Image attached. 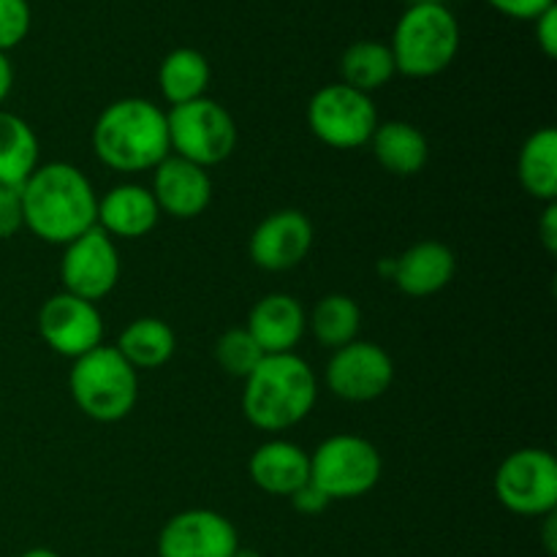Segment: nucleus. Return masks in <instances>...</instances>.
<instances>
[{"instance_id":"nucleus-35","label":"nucleus","mask_w":557,"mask_h":557,"mask_svg":"<svg viewBox=\"0 0 557 557\" xmlns=\"http://www.w3.org/2000/svg\"><path fill=\"white\" fill-rule=\"evenodd\" d=\"M544 520H547V525H544V544H547V553L549 555H555L557 553V531H555V515H547L544 517Z\"/></svg>"},{"instance_id":"nucleus-36","label":"nucleus","mask_w":557,"mask_h":557,"mask_svg":"<svg viewBox=\"0 0 557 557\" xmlns=\"http://www.w3.org/2000/svg\"><path fill=\"white\" fill-rule=\"evenodd\" d=\"M20 557H60V555L49 547H33V549H27V553H22Z\"/></svg>"},{"instance_id":"nucleus-37","label":"nucleus","mask_w":557,"mask_h":557,"mask_svg":"<svg viewBox=\"0 0 557 557\" xmlns=\"http://www.w3.org/2000/svg\"><path fill=\"white\" fill-rule=\"evenodd\" d=\"M232 557H264L261 553H256V549H248V547H237V553Z\"/></svg>"},{"instance_id":"nucleus-3","label":"nucleus","mask_w":557,"mask_h":557,"mask_svg":"<svg viewBox=\"0 0 557 557\" xmlns=\"http://www.w3.org/2000/svg\"><path fill=\"white\" fill-rule=\"evenodd\" d=\"M319 381L313 368L297 354H270L245 379L243 413L264 433L297 428L313 411Z\"/></svg>"},{"instance_id":"nucleus-28","label":"nucleus","mask_w":557,"mask_h":557,"mask_svg":"<svg viewBox=\"0 0 557 557\" xmlns=\"http://www.w3.org/2000/svg\"><path fill=\"white\" fill-rule=\"evenodd\" d=\"M33 25V11L27 0H0V52L20 47Z\"/></svg>"},{"instance_id":"nucleus-15","label":"nucleus","mask_w":557,"mask_h":557,"mask_svg":"<svg viewBox=\"0 0 557 557\" xmlns=\"http://www.w3.org/2000/svg\"><path fill=\"white\" fill-rule=\"evenodd\" d=\"M152 196L158 210L177 221L199 218L212 201L210 172L180 156H166L152 169Z\"/></svg>"},{"instance_id":"nucleus-23","label":"nucleus","mask_w":557,"mask_h":557,"mask_svg":"<svg viewBox=\"0 0 557 557\" xmlns=\"http://www.w3.org/2000/svg\"><path fill=\"white\" fill-rule=\"evenodd\" d=\"M38 136L20 114L0 109V185L22 188L38 169Z\"/></svg>"},{"instance_id":"nucleus-7","label":"nucleus","mask_w":557,"mask_h":557,"mask_svg":"<svg viewBox=\"0 0 557 557\" xmlns=\"http://www.w3.org/2000/svg\"><path fill=\"white\" fill-rule=\"evenodd\" d=\"M166 125L172 156L201 169L218 166L237 150V123L232 112L207 96L169 109Z\"/></svg>"},{"instance_id":"nucleus-25","label":"nucleus","mask_w":557,"mask_h":557,"mask_svg":"<svg viewBox=\"0 0 557 557\" xmlns=\"http://www.w3.org/2000/svg\"><path fill=\"white\" fill-rule=\"evenodd\" d=\"M308 326L321 346L337 351V348L359 341L357 335L359 326H362V310H359L357 299L348 297V294H326L319 299L313 313L308 315Z\"/></svg>"},{"instance_id":"nucleus-21","label":"nucleus","mask_w":557,"mask_h":557,"mask_svg":"<svg viewBox=\"0 0 557 557\" xmlns=\"http://www.w3.org/2000/svg\"><path fill=\"white\" fill-rule=\"evenodd\" d=\"M117 348L125 362L139 373V370H158L174 357L177 337L174 330L163 319L156 315H141L134 319L117 337Z\"/></svg>"},{"instance_id":"nucleus-17","label":"nucleus","mask_w":557,"mask_h":557,"mask_svg":"<svg viewBox=\"0 0 557 557\" xmlns=\"http://www.w3.org/2000/svg\"><path fill=\"white\" fill-rule=\"evenodd\" d=\"M261 351L292 354L308 330V313L292 294H267L250 308L248 326Z\"/></svg>"},{"instance_id":"nucleus-30","label":"nucleus","mask_w":557,"mask_h":557,"mask_svg":"<svg viewBox=\"0 0 557 557\" xmlns=\"http://www.w3.org/2000/svg\"><path fill=\"white\" fill-rule=\"evenodd\" d=\"M495 11H500L504 16L511 20H536L539 14H544L547 9L557 5L555 0H487Z\"/></svg>"},{"instance_id":"nucleus-32","label":"nucleus","mask_w":557,"mask_h":557,"mask_svg":"<svg viewBox=\"0 0 557 557\" xmlns=\"http://www.w3.org/2000/svg\"><path fill=\"white\" fill-rule=\"evenodd\" d=\"M536 41L542 47V52L547 58H555L557 54V5L547 9L544 14H539L536 20Z\"/></svg>"},{"instance_id":"nucleus-27","label":"nucleus","mask_w":557,"mask_h":557,"mask_svg":"<svg viewBox=\"0 0 557 557\" xmlns=\"http://www.w3.org/2000/svg\"><path fill=\"white\" fill-rule=\"evenodd\" d=\"M267 354L261 351L259 343L253 341L245 326H234V330H226L215 343V359L221 364V370L232 379H248L259 362Z\"/></svg>"},{"instance_id":"nucleus-38","label":"nucleus","mask_w":557,"mask_h":557,"mask_svg":"<svg viewBox=\"0 0 557 557\" xmlns=\"http://www.w3.org/2000/svg\"><path fill=\"white\" fill-rule=\"evenodd\" d=\"M408 5H446V0H408Z\"/></svg>"},{"instance_id":"nucleus-31","label":"nucleus","mask_w":557,"mask_h":557,"mask_svg":"<svg viewBox=\"0 0 557 557\" xmlns=\"http://www.w3.org/2000/svg\"><path fill=\"white\" fill-rule=\"evenodd\" d=\"M288 500H292V506L299 511V515H308V517L321 515V511H326V506L332 504V500L326 498V495L321 493L313 482L302 484V487H299Z\"/></svg>"},{"instance_id":"nucleus-1","label":"nucleus","mask_w":557,"mask_h":557,"mask_svg":"<svg viewBox=\"0 0 557 557\" xmlns=\"http://www.w3.org/2000/svg\"><path fill=\"white\" fill-rule=\"evenodd\" d=\"M25 228L49 245H69L96 226L98 194L74 163H38L20 188Z\"/></svg>"},{"instance_id":"nucleus-19","label":"nucleus","mask_w":557,"mask_h":557,"mask_svg":"<svg viewBox=\"0 0 557 557\" xmlns=\"http://www.w3.org/2000/svg\"><path fill=\"white\" fill-rule=\"evenodd\" d=\"M248 473L261 493L292 498L310 482V455L292 441H267L250 455Z\"/></svg>"},{"instance_id":"nucleus-26","label":"nucleus","mask_w":557,"mask_h":557,"mask_svg":"<svg viewBox=\"0 0 557 557\" xmlns=\"http://www.w3.org/2000/svg\"><path fill=\"white\" fill-rule=\"evenodd\" d=\"M395 74L397 69L389 44L357 41L341 58L343 85L354 87L359 92H368V96L373 90H381L384 85H389V79Z\"/></svg>"},{"instance_id":"nucleus-4","label":"nucleus","mask_w":557,"mask_h":557,"mask_svg":"<svg viewBox=\"0 0 557 557\" xmlns=\"http://www.w3.org/2000/svg\"><path fill=\"white\" fill-rule=\"evenodd\" d=\"M397 74L428 79L455 63L460 52V25L449 5H408L392 33Z\"/></svg>"},{"instance_id":"nucleus-11","label":"nucleus","mask_w":557,"mask_h":557,"mask_svg":"<svg viewBox=\"0 0 557 557\" xmlns=\"http://www.w3.org/2000/svg\"><path fill=\"white\" fill-rule=\"evenodd\" d=\"M326 389L348 403H370L386 395L395 381V362L381 346L354 341L337 348L324 370Z\"/></svg>"},{"instance_id":"nucleus-10","label":"nucleus","mask_w":557,"mask_h":557,"mask_svg":"<svg viewBox=\"0 0 557 557\" xmlns=\"http://www.w3.org/2000/svg\"><path fill=\"white\" fill-rule=\"evenodd\" d=\"M63 248V259H60L63 292L87 299V302H98L114 292L123 264H120L117 245L103 228H87Z\"/></svg>"},{"instance_id":"nucleus-34","label":"nucleus","mask_w":557,"mask_h":557,"mask_svg":"<svg viewBox=\"0 0 557 557\" xmlns=\"http://www.w3.org/2000/svg\"><path fill=\"white\" fill-rule=\"evenodd\" d=\"M11 87H14V65H11L9 54L0 52V107L9 98Z\"/></svg>"},{"instance_id":"nucleus-18","label":"nucleus","mask_w":557,"mask_h":557,"mask_svg":"<svg viewBox=\"0 0 557 557\" xmlns=\"http://www.w3.org/2000/svg\"><path fill=\"white\" fill-rule=\"evenodd\" d=\"M161 210L156 205V196L150 188L136 183L114 185L112 190L98 199L96 226L103 228L109 237L117 239H139L156 228Z\"/></svg>"},{"instance_id":"nucleus-13","label":"nucleus","mask_w":557,"mask_h":557,"mask_svg":"<svg viewBox=\"0 0 557 557\" xmlns=\"http://www.w3.org/2000/svg\"><path fill=\"white\" fill-rule=\"evenodd\" d=\"M237 547V528L212 509L180 511L166 520L156 542L158 557H232Z\"/></svg>"},{"instance_id":"nucleus-24","label":"nucleus","mask_w":557,"mask_h":557,"mask_svg":"<svg viewBox=\"0 0 557 557\" xmlns=\"http://www.w3.org/2000/svg\"><path fill=\"white\" fill-rule=\"evenodd\" d=\"M517 174L528 196L536 201H557V131L539 128L525 139L517 161Z\"/></svg>"},{"instance_id":"nucleus-20","label":"nucleus","mask_w":557,"mask_h":557,"mask_svg":"<svg viewBox=\"0 0 557 557\" xmlns=\"http://www.w3.org/2000/svg\"><path fill=\"white\" fill-rule=\"evenodd\" d=\"M373 147V156L381 166L395 177H413L428 166L430 145L428 136L417 125L406 120H386L379 123L368 141Z\"/></svg>"},{"instance_id":"nucleus-12","label":"nucleus","mask_w":557,"mask_h":557,"mask_svg":"<svg viewBox=\"0 0 557 557\" xmlns=\"http://www.w3.org/2000/svg\"><path fill=\"white\" fill-rule=\"evenodd\" d=\"M38 335L60 357L79 359L103 343V319L96 302L60 292L38 310Z\"/></svg>"},{"instance_id":"nucleus-8","label":"nucleus","mask_w":557,"mask_h":557,"mask_svg":"<svg viewBox=\"0 0 557 557\" xmlns=\"http://www.w3.org/2000/svg\"><path fill=\"white\" fill-rule=\"evenodd\" d=\"M308 128L326 147L357 150L368 145L373 131L379 128V109L368 92L337 82L313 92L308 103Z\"/></svg>"},{"instance_id":"nucleus-29","label":"nucleus","mask_w":557,"mask_h":557,"mask_svg":"<svg viewBox=\"0 0 557 557\" xmlns=\"http://www.w3.org/2000/svg\"><path fill=\"white\" fill-rule=\"evenodd\" d=\"M25 228V212H22L20 188L0 185V239H11Z\"/></svg>"},{"instance_id":"nucleus-33","label":"nucleus","mask_w":557,"mask_h":557,"mask_svg":"<svg viewBox=\"0 0 557 557\" xmlns=\"http://www.w3.org/2000/svg\"><path fill=\"white\" fill-rule=\"evenodd\" d=\"M539 237H542L547 253H557V201L544 205L542 221H539Z\"/></svg>"},{"instance_id":"nucleus-6","label":"nucleus","mask_w":557,"mask_h":557,"mask_svg":"<svg viewBox=\"0 0 557 557\" xmlns=\"http://www.w3.org/2000/svg\"><path fill=\"white\" fill-rule=\"evenodd\" d=\"M381 473L384 460L362 435H330L310 455V482L330 500L362 498L381 482Z\"/></svg>"},{"instance_id":"nucleus-2","label":"nucleus","mask_w":557,"mask_h":557,"mask_svg":"<svg viewBox=\"0 0 557 557\" xmlns=\"http://www.w3.org/2000/svg\"><path fill=\"white\" fill-rule=\"evenodd\" d=\"M90 141L98 161L114 172H147L172 156L166 112L147 98L109 103L92 125Z\"/></svg>"},{"instance_id":"nucleus-14","label":"nucleus","mask_w":557,"mask_h":557,"mask_svg":"<svg viewBox=\"0 0 557 557\" xmlns=\"http://www.w3.org/2000/svg\"><path fill=\"white\" fill-rule=\"evenodd\" d=\"M313 248V223L299 210L270 212L253 228L248 253L267 272H286L302 264Z\"/></svg>"},{"instance_id":"nucleus-22","label":"nucleus","mask_w":557,"mask_h":557,"mask_svg":"<svg viewBox=\"0 0 557 557\" xmlns=\"http://www.w3.org/2000/svg\"><path fill=\"white\" fill-rule=\"evenodd\" d=\"M210 79V60L194 47L172 49V52L163 58L161 69H158V87H161V96L166 98L172 107L196 101V98H205Z\"/></svg>"},{"instance_id":"nucleus-9","label":"nucleus","mask_w":557,"mask_h":557,"mask_svg":"<svg viewBox=\"0 0 557 557\" xmlns=\"http://www.w3.org/2000/svg\"><path fill=\"white\" fill-rule=\"evenodd\" d=\"M495 495L520 517H547L557 509V460L547 449L525 446L500 462L495 473Z\"/></svg>"},{"instance_id":"nucleus-5","label":"nucleus","mask_w":557,"mask_h":557,"mask_svg":"<svg viewBox=\"0 0 557 557\" xmlns=\"http://www.w3.org/2000/svg\"><path fill=\"white\" fill-rule=\"evenodd\" d=\"M69 392L87 419L101 424L120 422L139 400V375L114 346H98L74 359Z\"/></svg>"},{"instance_id":"nucleus-16","label":"nucleus","mask_w":557,"mask_h":557,"mask_svg":"<svg viewBox=\"0 0 557 557\" xmlns=\"http://www.w3.org/2000/svg\"><path fill=\"white\" fill-rule=\"evenodd\" d=\"M379 270L389 275L392 283L408 297H433L451 283L457 259L449 245L438 239H424V243L411 245L397 259L384 261Z\"/></svg>"}]
</instances>
